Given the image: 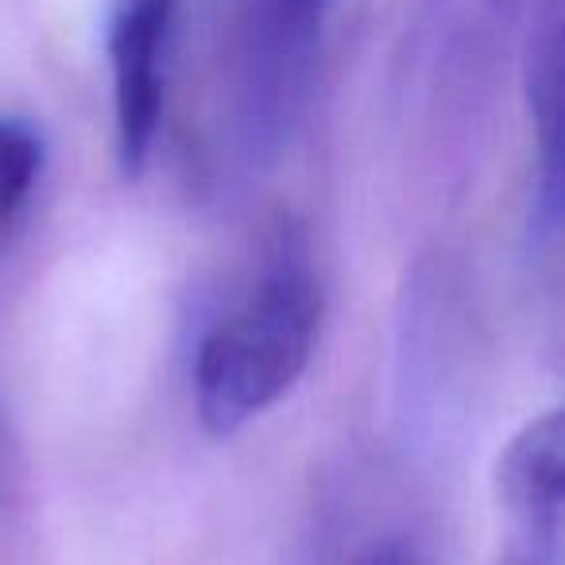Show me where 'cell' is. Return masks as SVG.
Segmentation results:
<instances>
[{
    "label": "cell",
    "instance_id": "cell-1",
    "mask_svg": "<svg viewBox=\"0 0 565 565\" xmlns=\"http://www.w3.org/2000/svg\"><path fill=\"white\" fill-rule=\"evenodd\" d=\"M322 322V295L299 241H279L259 282L202 338L194 356V411L213 438L291 392L307 372Z\"/></svg>",
    "mask_w": 565,
    "mask_h": 565
},
{
    "label": "cell",
    "instance_id": "cell-2",
    "mask_svg": "<svg viewBox=\"0 0 565 565\" xmlns=\"http://www.w3.org/2000/svg\"><path fill=\"white\" fill-rule=\"evenodd\" d=\"M179 0H113L109 9V71L117 156L125 174H140L163 125L167 40Z\"/></svg>",
    "mask_w": 565,
    "mask_h": 565
},
{
    "label": "cell",
    "instance_id": "cell-3",
    "mask_svg": "<svg viewBox=\"0 0 565 565\" xmlns=\"http://www.w3.org/2000/svg\"><path fill=\"white\" fill-rule=\"evenodd\" d=\"M326 0H217L221 35L256 113H275L299 86Z\"/></svg>",
    "mask_w": 565,
    "mask_h": 565
},
{
    "label": "cell",
    "instance_id": "cell-4",
    "mask_svg": "<svg viewBox=\"0 0 565 565\" xmlns=\"http://www.w3.org/2000/svg\"><path fill=\"white\" fill-rule=\"evenodd\" d=\"M526 109L539 148V217L565 225V0H542L526 40Z\"/></svg>",
    "mask_w": 565,
    "mask_h": 565
},
{
    "label": "cell",
    "instance_id": "cell-5",
    "mask_svg": "<svg viewBox=\"0 0 565 565\" xmlns=\"http://www.w3.org/2000/svg\"><path fill=\"white\" fill-rule=\"evenodd\" d=\"M503 503L526 523H550L565 508V403L531 418L495 465Z\"/></svg>",
    "mask_w": 565,
    "mask_h": 565
},
{
    "label": "cell",
    "instance_id": "cell-6",
    "mask_svg": "<svg viewBox=\"0 0 565 565\" xmlns=\"http://www.w3.org/2000/svg\"><path fill=\"white\" fill-rule=\"evenodd\" d=\"M43 171V143L24 120L0 117V241L24 213Z\"/></svg>",
    "mask_w": 565,
    "mask_h": 565
},
{
    "label": "cell",
    "instance_id": "cell-7",
    "mask_svg": "<svg viewBox=\"0 0 565 565\" xmlns=\"http://www.w3.org/2000/svg\"><path fill=\"white\" fill-rule=\"evenodd\" d=\"M500 565H554V557H550V550L542 546V539H534V542L511 546L508 554L500 557Z\"/></svg>",
    "mask_w": 565,
    "mask_h": 565
},
{
    "label": "cell",
    "instance_id": "cell-8",
    "mask_svg": "<svg viewBox=\"0 0 565 565\" xmlns=\"http://www.w3.org/2000/svg\"><path fill=\"white\" fill-rule=\"evenodd\" d=\"M356 565H415V557H411V550L403 542H380Z\"/></svg>",
    "mask_w": 565,
    "mask_h": 565
}]
</instances>
